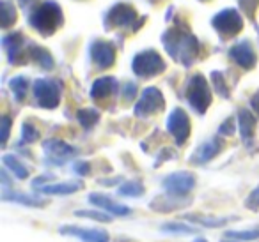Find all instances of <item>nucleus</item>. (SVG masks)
<instances>
[{"label":"nucleus","instance_id":"nucleus-12","mask_svg":"<svg viewBox=\"0 0 259 242\" xmlns=\"http://www.w3.org/2000/svg\"><path fill=\"white\" fill-rule=\"evenodd\" d=\"M62 235H71V237L80 238L82 242H108L110 235L107 230H100V228H82V226H73V224H64L59 228Z\"/></svg>","mask_w":259,"mask_h":242},{"label":"nucleus","instance_id":"nucleus-33","mask_svg":"<svg viewBox=\"0 0 259 242\" xmlns=\"http://www.w3.org/2000/svg\"><path fill=\"white\" fill-rule=\"evenodd\" d=\"M15 20H16L15 9H13L11 4L6 0V2H4V20H2V27H4V29H8L11 23H15Z\"/></svg>","mask_w":259,"mask_h":242},{"label":"nucleus","instance_id":"nucleus-6","mask_svg":"<svg viewBox=\"0 0 259 242\" xmlns=\"http://www.w3.org/2000/svg\"><path fill=\"white\" fill-rule=\"evenodd\" d=\"M34 97L41 108L52 110L61 101V85L55 80L41 78L34 83Z\"/></svg>","mask_w":259,"mask_h":242},{"label":"nucleus","instance_id":"nucleus-18","mask_svg":"<svg viewBox=\"0 0 259 242\" xmlns=\"http://www.w3.org/2000/svg\"><path fill=\"white\" fill-rule=\"evenodd\" d=\"M117 90V82L112 76H103V78H98L93 83V89H91V97L93 99H107L112 94H115Z\"/></svg>","mask_w":259,"mask_h":242},{"label":"nucleus","instance_id":"nucleus-7","mask_svg":"<svg viewBox=\"0 0 259 242\" xmlns=\"http://www.w3.org/2000/svg\"><path fill=\"white\" fill-rule=\"evenodd\" d=\"M195 175L190 171H174L162 180V186L170 196H185L195 188Z\"/></svg>","mask_w":259,"mask_h":242},{"label":"nucleus","instance_id":"nucleus-10","mask_svg":"<svg viewBox=\"0 0 259 242\" xmlns=\"http://www.w3.org/2000/svg\"><path fill=\"white\" fill-rule=\"evenodd\" d=\"M167 129L174 136L178 145H183L190 136V118L181 108H174L167 117Z\"/></svg>","mask_w":259,"mask_h":242},{"label":"nucleus","instance_id":"nucleus-11","mask_svg":"<svg viewBox=\"0 0 259 242\" xmlns=\"http://www.w3.org/2000/svg\"><path fill=\"white\" fill-rule=\"evenodd\" d=\"M45 154H47V163L48 164H64L69 157H73L76 154V150L71 145H68L62 140H47L43 143Z\"/></svg>","mask_w":259,"mask_h":242},{"label":"nucleus","instance_id":"nucleus-39","mask_svg":"<svg viewBox=\"0 0 259 242\" xmlns=\"http://www.w3.org/2000/svg\"><path fill=\"white\" fill-rule=\"evenodd\" d=\"M233 120H226L220 126V135H233Z\"/></svg>","mask_w":259,"mask_h":242},{"label":"nucleus","instance_id":"nucleus-9","mask_svg":"<svg viewBox=\"0 0 259 242\" xmlns=\"http://www.w3.org/2000/svg\"><path fill=\"white\" fill-rule=\"evenodd\" d=\"M132 23H137L141 27V22H137V13L132 6L117 4L105 15V29L110 30L114 27H130Z\"/></svg>","mask_w":259,"mask_h":242},{"label":"nucleus","instance_id":"nucleus-16","mask_svg":"<svg viewBox=\"0 0 259 242\" xmlns=\"http://www.w3.org/2000/svg\"><path fill=\"white\" fill-rule=\"evenodd\" d=\"M89 202L93 203V205L100 207V209H105L108 214H114V216H128V214H132L130 207L121 205V203L114 202L110 196L101 195V193H91Z\"/></svg>","mask_w":259,"mask_h":242},{"label":"nucleus","instance_id":"nucleus-24","mask_svg":"<svg viewBox=\"0 0 259 242\" xmlns=\"http://www.w3.org/2000/svg\"><path fill=\"white\" fill-rule=\"evenodd\" d=\"M76 118H78V122L82 124V128L93 129L94 126H96V122L100 120V113H98L94 108H83V110H80L78 113H76Z\"/></svg>","mask_w":259,"mask_h":242},{"label":"nucleus","instance_id":"nucleus-1","mask_svg":"<svg viewBox=\"0 0 259 242\" xmlns=\"http://www.w3.org/2000/svg\"><path fill=\"white\" fill-rule=\"evenodd\" d=\"M162 41L165 50L169 51V55L174 60L181 62L183 66H192L197 60L201 44L195 39V36H192L185 27H172V29L163 34Z\"/></svg>","mask_w":259,"mask_h":242},{"label":"nucleus","instance_id":"nucleus-20","mask_svg":"<svg viewBox=\"0 0 259 242\" xmlns=\"http://www.w3.org/2000/svg\"><path fill=\"white\" fill-rule=\"evenodd\" d=\"M82 188V182H59V184H45L37 191L45 195H71Z\"/></svg>","mask_w":259,"mask_h":242},{"label":"nucleus","instance_id":"nucleus-37","mask_svg":"<svg viewBox=\"0 0 259 242\" xmlns=\"http://www.w3.org/2000/svg\"><path fill=\"white\" fill-rule=\"evenodd\" d=\"M9 129H11V120H9V117H2V145H6V142H8Z\"/></svg>","mask_w":259,"mask_h":242},{"label":"nucleus","instance_id":"nucleus-4","mask_svg":"<svg viewBox=\"0 0 259 242\" xmlns=\"http://www.w3.org/2000/svg\"><path fill=\"white\" fill-rule=\"evenodd\" d=\"M132 69L141 78H151V76L162 75L165 71V62L155 50H146L135 55L134 62H132Z\"/></svg>","mask_w":259,"mask_h":242},{"label":"nucleus","instance_id":"nucleus-35","mask_svg":"<svg viewBox=\"0 0 259 242\" xmlns=\"http://www.w3.org/2000/svg\"><path fill=\"white\" fill-rule=\"evenodd\" d=\"M238 2H240L241 9L247 13L248 18H254V9L257 8L259 0H238Z\"/></svg>","mask_w":259,"mask_h":242},{"label":"nucleus","instance_id":"nucleus-36","mask_svg":"<svg viewBox=\"0 0 259 242\" xmlns=\"http://www.w3.org/2000/svg\"><path fill=\"white\" fill-rule=\"evenodd\" d=\"M135 92H137V85H135L134 82H128L124 85V92H122V97H124L126 101H132L135 96Z\"/></svg>","mask_w":259,"mask_h":242},{"label":"nucleus","instance_id":"nucleus-30","mask_svg":"<svg viewBox=\"0 0 259 242\" xmlns=\"http://www.w3.org/2000/svg\"><path fill=\"white\" fill-rule=\"evenodd\" d=\"M76 217H87V219L101 221V223H110L112 216H107L105 212H96V210H75Z\"/></svg>","mask_w":259,"mask_h":242},{"label":"nucleus","instance_id":"nucleus-23","mask_svg":"<svg viewBox=\"0 0 259 242\" xmlns=\"http://www.w3.org/2000/svg\"><path fill=\"white\" fill-rule=\"evenodd\" d=\"M2 200L4 202H16V203H22V205L27 207H41L43 202L36 196H29V195H22V193H9L8 189H4L2 193Z\"/></svg>","mask_w":259,"mask_h":242},{"label":"nucleus","instance_id":"nucleus-19","mask_svg":"<svg viewBox=\"0 0 259 242\" xmlns=\"http://www.w3.org/2000/svg\"><path fill=\"white\" fill-rule=\"evenodd\" d=\"M238 124H240V135L247 145H252V138H254V129H255V117L248 110L238 111Z\"/></svg>","mask_w":259,"mask_h":242},{"label":"nucleus","instance_id":"nucleus-5","mask_svg":"<svg viewBox=\"0 0 259 242\" xmlns=\"http://www.w3.org/2000/svg\"><path fill=\"white\" fill-rule=\"evenodd\" d=\"M211 25L226 39V37H234L238 32H241L243 20H241L240 13L236 9H224L217 16H213Z\"/></svg>","mask_w":259,"mask_h":242},{"label":"nucleus","instance_id":"nucleus-3","mask_svg":"<svg viewBox=\"0 0 259 242\" xmlns=\"http://www.w3.org/2000/svg\"><path fill=\"white\" fill-rule=\"evenodd\" d=\"M185 96H187L190 106L194 108L197 113H204L208 110L209 103H211V90L208 87V82L202 75H194L187 82V89H185Z\"/></svg>","mask_w":259,"mask_h":242},{"label":"nucleus","instance_id":"nucleus-13","mask_svg":"<svg viewBox=\"0 0 259 242\" xmlns=\"http://www.w3.org/2000/svg\"><path fill=\"white\" fill-rule=\"evenodd\" d=\"M89 53L93 62L98 66L100 69H107L114 64L115 60V50L114 44L107 43V41H94L89 48Z\"/></svg>","mask_w":259,"mask_h":242},{"label":"nucleus","instance_id":"nucleus-31","mask_svg":"<svg viewBox=\"0 0 259 242\" xmlns=\"http://www.w3.org/2000/svg\"><path fill=\"white\" fill-rule=\"evenodd\" d=\"M211 82H213V89L220 94L222 97H229V90L226 87V82H224V75L220 71L211 73Z\"/></svg>","mask_w":259,"mask_h":242},{"label":"nucleus","instance_id":"nucleus-38","mask_svg":"<svg viewBox=\"0 0 259 242\" xmlns=\"http://www.w3.org/2000/svg\"><path fill=\"white\" fill-rule=\"evenodd\" d=\"M73 170H75L78 175H87L89 173V164L87 163H75L73 164Z\"/></svg>","mask_w":259,"mask_h":242},{"label":"nucleus","instance_id":"nucleus-21","mask_svg":"<svg viewBox=\"0 0 259 242\" xmlns=\"http://www.w3.org/2000/svg\"><path fill=\"white\" fill-rule=\"evenodd\" d=\"M185 219L187 221H192L195 224H201V226H208V228H219V226H224L227 224L229 221H234L236 217H206V216H197V214H185Z\"/></svg>","mask_w":259,"mask_h":242},{"label":"nucleus","instance_id":"nucleus-32","mask_svg":"<svg viewBox=\"0 0 259 242\" xmlns=\"http://www.w3.org/2000/svg\"><path fill=\"white\" fill-rule=\"evenodd\" d=\"M23 140L25 142H29V143H32V142H36L37 138H39V131H37L36 128H34L30 122H25L23 124Z\"/></svg>","mask_w":259,"mask_h":242},{"label":"nucleus","instance_id":"nucleus-25","mask_svg":"<svg viewBox=\"0 0 259 242\" xmlns=\"http://www.w3.org/2000/svg\"><path fill=\"white\" fill-rule=\"evenodd\" d=\"M2 161H4L6 168H9V170H11L18 178H22V180H23V178L29 177V170H27V168L23 166V164L20 163L15 156H9V154H6V156L2 157Z\"/></svg>","mask_w":259,"mask_h":242},{"label":"nucleus","instance_id":"nucleus-28","mask_svg":"<svg viewBox=\"0 0 259 242\" xmlns=\"http://www.w3.org/2000/svg\"><path fill=\"white\" fill-rule=\"evenodd\" d=\"M162 231L163 233H180V235H190V233H195V228L194 226H187L183 223H163L162 226Z\"/></svg>","mask_w":259,"mask_h":242},{"label":"nucleus","instance_id":"nucleus-29","mask_svg":"<svg viewBox=\"0 0 259 242\" xmlns=\"http://www.w3.org/2000/svg\"><path fill=\"white\" fill-rule=\"evenodd\" d=\"M227 238H238V240H255L259 238V228L255 230H229L226 231Z\"/></svg>","mask_w":259,"mask_h":242},{"label":"nucleus","instance_id":"nucleus-40","mask_svg":"<svg viewBox=\"0 0 259 242\" xmlns=\"http://www.w3.org/2000/svg\"><path fill=\"white\" fill-rule=\"evenodd\" d=\"M250 104H252V108H254V110H255V113L259 115V92L255 94V96L250 99Z\"/></svg>","mask_w":259,"mask_h":242},{"label":"nucleus","instance_id":"nucleus-8","mask_svg":"<svg viewBox=\"0 0 259 242\" xmlns=\"http://www.w3.org/2000/svg\"><path fill=\"white\" fill-rule=\"evenodd\" d=\"M165 106V99H163L162 92L156 87H148L142 90V96L139 103L135 104V115L141 118H146L149 115L156 113Z\"/></svg>","mask_w":259,"mask_h":242},{"label":"nucleus","instance_id":"nucleus-41","mask_svg":"<svg viewBox=\"0 0 259 242\" xmlns=\"http://www.w3.org/2000/svg\"><path fill=\"white\" fill-rule=\"evenodd\" d=\"M34 2H36V0H20V4H22L23 8H30Z\"/></svg>","mask_w":259,"mask_h":242},{"label":"nucleus","instance_id":"nucleus-42","mask_svg":"<svg viewBox=\"0 0 259 242\" xmlns=\"http://www.w3.org/2000/svg\"><path fill=\"white\" fill-rule=\"evenodd\" d=\"M195 242H208V240H206V238H197Z\"/></svg>","mask_w":259,"mask_h":242},{"label":"nucleus","instance_id":"nucleus-15","mask_svg":"<svg viewBox=\"0 0 259 242\" xmlns=\"http://www.w3.org/2000/svg\"><path fill=\"white\" fill-rule=\"evenodd\" d=\"M2 46L8 51V58L11 64H20V62L25 60V55H23V46H25V39H23L22 34H9L2 39Z\"/></svg>","mask_w":259,"mask_h":242},{"label":"nucleus","instance_id":"nucleus-22","mask_svg":"<svg viewBox=\"0 0 259 242\" xmlns=\"http://www.w3.org/2000/svg\"><path fill=\"white\" fill-rule=\"evenodd\" d=\"M27 57L32 58V60H36L37 64H39L41 68H45V69L54 68V58H52V55L48 53L47 50H43V48L36 46V44H30V46H27Z\"/></svg>","mask_w":259,"mask_h":242},{"label":"nucleus","instance_id":"nucleus-27","mask_svg":"<svg viewBox=\"0 0 259 242\" xmlns=\"http://www.w3.org/2000/svg\"><path fill=\"white\" fill-rule=\"evenodd\" d=\"M117 193L121 196H141L144 195V186L137 180H128L119 188Z\"/></svg>","mask_w":259,"mask_h":242},{"label":"nucleus","instance_id":"nucleus-34","mask_svg":"<svg viewBox=\"0 0 259 242\" xmlns=\"http://www.w3.org/2000/svg\"><path fill=\"white\" fill-rule=\"evenodd\" d=\"M245 207H247L248 210H259V186L247 196Z\"/></svg>","mask_w":259,"mask_h":242},{"label":"nucleus","instance_id":"nucleus-17","mask_svg":"<svg viewBox=\"0 0 259 242\" xmlns=\"http://www.w3.org/2000/svg\"><path fill=\"white\" fill-rule=\"evenodd\" d=\"M220 150H222V140L211 138V140H208V142L202 143V145H199V149L192 154L190 161L194 164H206L208 161H211Z\"/></svg>","mask_w":259,"mask_h":242},{"label":"nucleus","instance_id":"nucleus-2","mask_svg":"<svg viewBox=\"0 0 259 242\" xmlns=\"http://www.w3.org/2000/svg\"><path fill=\"white\" fill-rule=\"evenodd\" d=\"M64 22L61 6L47 0L36 9H32L29 15V23L41 34V36H52Z\"/></svg>","mask_w":259,"mask_h":242},{"label":"nucleus","instance_id":"nucleus-26","mask_svg":"<svg viewBox=\"0 0 259 242\" xmlns=\"http://www.w3.org/2000/svg\"><path fill=\"white\" fill-rule=\"evenodd\" d=\"M9 87H11L13 94H15V99L23 101L27 96V90H29V80H27L25 76H16V78L11 80Z\"/></svg>","mask_w":259,"mask_h":242},{"label":"nucleus","instance_id":"nucleus-14","mask_svg":"<svg viewBox=\"0 0 259 242\" xmlns=\"http://www.w3.org/2000/svg\"><path fill=\"white\" fill-rule=\"evenodd\" d=\"M229 57L243 69H252L255 66V62H257V57H255V53H254V48L250 46L248 41H241V43L234 44V46L229 50Z\"/></svg>","mask_w":259,"mask_h":242}]
</instances>
